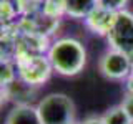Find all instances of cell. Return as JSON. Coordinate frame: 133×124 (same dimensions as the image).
I'll return each instance as SVG.
<instances>
[{
  "instance_id": "7c38bea8",
  "label": "cell",
  "mask_w": 133,
  "mask_h": 124,
  "mask_svg": "<svg viewBox=\"0 0 133 124\" xmlns=\"http://www.w3.org/2000/svg\"><path fill=\"white\" fill-rule=\"evenodd\" d=\"M20 17H35L42 13L43 0H15Z\"/></svg>"
},
{
  "instance_id": "2e32d148",
  "label": "cell",
  "mask_w": 133,
  "mask_h": 124,
  "mask_svg": "<svg viewBox=\"0 0 133 124\" xmlns=\"http://www.w3.org/2000/svg\"><path fill=\"white\" fill-rule=\"evenodd\" d=\"M122 106L125 107V111L128 113V116H130V119L133 121V93H127L122 101Z\"/></svg>"
},
{
  "instance_id": "9a60e30c",
  "label": "cell",
  "mask_w": 133,
  "mask_h": 124,
  "mask_svg": "<svg viewBox=\"0 0 133 124\" xmlns=\"http://www.w3.org/2000/svg\"><path fill=\"white\" fill-rule=\"evenodd\" d=\"M97 2H98V7H103L107 10H111V12L118 13V12L125 10L128 0H97Z\"/></svg>"
},
{
  "instance_id": "4fadbf2b",
  "label": "cell",
  "mask_w": 133,
  "mask_h": 124,
  "mask_svg": "<svg viewBox=\"0 0 133 124\" xmlns=\"http://www.w3.org/2000/svg\"><path fill=\"white\" fill-rule=\"evenodd\" d=\"M42 15L50 17V18H58V20H60L62 17H66L65 2L63 0H43Z\"/></svg>"
},
{
  "instance_id": "5bb4252c",
  "label": "cell",
  "mask_w": 133,
  "mask_h": 124,
  "mask_svg": "<svg viewBox=\"0 0 133 124\" xmlns=\"http://www.w3.org/2000/svg\"><path fill=\"white\" fill-rule=\"evenodd\" d=\"M15 80H18L17 63L15 61H2V66H0V83H2V88L12 84Z\"/></svg>"
},
{
  "instance_id": "9c48e42d",
  "label": "cell",
  "mask_w": 133,
  "mask_h": 124,
  "mask_svg": "<svg viewBox=\"0 0 133 124\" xmlns=\"http://www.w3.org/2000/svg\"><path fill=\"white\" fill-rule=\"evenodd\" d=\"M66 17L75 20H85L87 15L98 5L97 0H63Z\"/></svg>"
},
{
  "instance_id": "7a4b0ae2",
  "label": "cell",
  "mask_w": 133,
  "mask_h": 124,
  "mask_svg": "<svg viewBox=\"0 0 133 124\" xmlns=\"http://www.w3.org/2000/svg\"><path fill=\"white\" fill-rule=\"evenodd\" d=\"M42 124H75V104L63 93H50L37 103Z\"/></svg>"
},
{
  "instance_id": "e0dca14e",
  "label": "cell",
  "mask_w": 133,
  "mask_h": 124,
  "mask_svg": "<svg viewBox=\"0 0 133 124\" xmlns=\"http://www.w3.org/2000/svg\"><path fill=\"white\" fill-rule=\"evenodd\" d=\"M78 124H105V122H103L102 116H90V118L83 119V121L78 122Z\"/></svg>"
},
{
  "instance_id": "3957f363",
  "label": "cell",
  "mask_w": 133,
  "mask_h": 124,
  "mask_svg": "<svg viewBox=\"0 0 133 124\" xmlns=\"http://www.w3.org/2000/svg\"><path fill=\"white\" fill-rule=\"evenodd\" d=\"M14 61L18 68V78L33 88H38L43 83H47L53 73V66L47 55L18 56Z\"/></svg>"
},
{
  "instance_id": "6da1fadb",
  "label": "cell",
  "mask_w": 133,
  "mask_h": 124,
  "mask_svg": "<svg viewBox=\"0 0 133 124\" xmlns=\"http://www.w3.org/2000/svg\"><path fill=\"white\" fill-rule=\"evenodd\" d=\"M53 71L62 76H75L87 65V50L80 40L62 36L52 41L47 53Z\"/></svg>"
},
{
  "instance_id": "30bf717a",
  "label": "cell",
  "mask_w": 133,
  "mask_h": 124,
  "mask_svg": "<svg viewBox=\"0 0 133 124\" xmlns=\"http://www.w3.org/2000/svg\"><path fill=\"white\" fill-rule=\"evenodd\" d=\"M102 118L105 124H133V121L130 119V116H128V113L125 111V107L122 104L110 107Z\"/></svg>"
},
{
  "instance_id": "5b68a950",
  "label": "cell",
  "mask_w": 133,
  "mask_h": 124,
  "mask_svg": "<svg viewBox=\"0 0 133 124\" xmlns=\"http://www.w3.org/2000/svg\"><path fill=\"white\" fill-rule=\"evenodd\" d=\"M131 65H133V58L130 55L110 48L100 58L98 69L108 80L122 81V80H128V76L131 74Z\"/></svg>"
},
{
  "instance_id": "277c9868",
  "label": "cell",
  "mask_w": 133,
  "mask_h": 124,
  "mask_svg": "<svg viewBox=\"0 0 133 124\" xmlns=\"http://www.w3.org/2000/svg\"><path fill=\"white\" fill-rule=\"evenodd\" d=\"M110 48L133 56V13L130 10L118 12L111 32L107 35Z\"/></svg>"
},
{
  "instance_id": "8fae6325",
  "label": "cell",
  "mask_w": 133,
  "mask_h": 124,
  "mask_svg": "<svg viewBox=\"0 0 133 124\" xmlns=\"http://www.w3.org/2000/svg\"><path fill=\"white\" fill-rule=\"evenodd\" d=\"M0 17H2V25L15 23L20 18L15 0H2V3H0Z\"/></svg>"
},
{
  "instance_id": "52a82bcc",
  "label": "cell",
  "mask_w": 133,
  "mask_h": 124,
  "mask_svg": "<svg viewBox=\"0 0 133 124\" xmlns=\"http://www.w3.org/2000/svg\"><path fill=\"white\" fill-rule=\"evenodd\" d=\"M37 88L27 84L25 81L15 80L12 84L3 86L2 88V98H7L10 101H14V104H32V98L35 94Z\"/></svg>"
},
{
  "instance_id": "ba28073f",
  "label": "cell",
  "mask_w": 133,
  "mask_h": 124,
  "mask_svg": "<svg viewBox=\"0 0 133 124\" xmlns=\"http://www.w3.org/2000/svg\"><path fill=\"white\" fill-rule=\"evenodd\" d=\"M5 124H42L37 106L17 104L8 111Z\"/></svg>"
},
{
  "instance_id": "8992f818",
  "label": "cell",
  "mask_w": 133,
  "mask_h": 124,
  "mask_svg": "<svg viewBox=\"0 0 133 124\" xmlns=\"http://www.w3.org/2000/svg\"><path fill=\"white\" fill-rule=\"evenodd\" d=\"M116 12H111V10H107L103 7H95L93 10L87 15V18L83 20L85 27L93 33V35H98V36H105L111 32L115 25V20H116Z\"/></svg>"
}]
</instances>
